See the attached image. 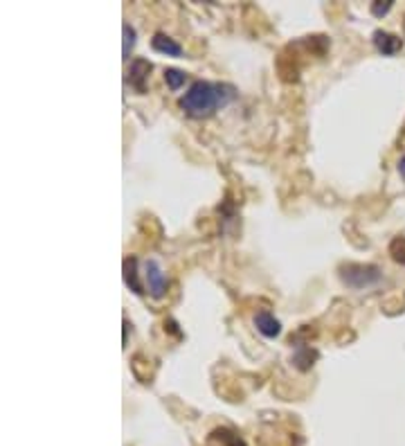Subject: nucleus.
Segmentation results:
<instances>
[{
    "label": "nucleus",
    "mask_w": 405,
    "mask_h": 446,
    "mask_svg": "<svg viewBox=\"0 0 405 446\" xmlns=\"http://www.w3.org/2000/svg\"><path fill=\"white\" fill-rule=\"evenodd\" d=\"M235 99V88L230 83H212V81H194L187 93L180 97V109L185 116L194 120L212 118L216 111L225 109Z\"/></svg>",
    "instance_id": "obj_1"
},
{
    "label": "nucleus",
    "mask_w": 405,
    "mask_h": 446,
    "mask_svg": "<svg viewBox=\"0 0 405 446\" xmlns=\"http://www.w3.org/2000/svg\"><path fill=\"white\" fill-rule=\"evenodd\" d=\"M383 273L374 264H344L340 266V280L351 289H367L374 287L376 282H381Z\"/></svg>",
    "instance_id": "obj_2"
},
{
    "label": "nucleus",
    "mask_w": 405,
    "mask_h": 446,
    "mask_svg": "<svg viewBox=\"0 0 405 446\" xmlns=\"http://www.w3.org/2000/svg\"><path fill=\"white\" fill-rule=\"evenodd\" d=\"M153 70V63L149 59H133L129 70H127V83L138 93L144 95L147 93V83H149V74Z\"/></svg>",
    "instance_id": "obj_3"
},
{
    "label": "nucleus",
    "mask_w": 405,
    "mask_h": 446,
    "mask_svg": "<svg viewBox=\"0 0 405 446\" xmlns=\"http://www.w3.org/2000/svg\"><path fill=\"white\" fill-rule=\"evenodd\" d=\"M144 280H147V289L153 298H162L167 293V287L169 282L165 278V273H162L160 264L156 260H147L144 262Z\"/></svg>",
    "instance_id": "obj_4"
},
{
    "label": "nucleus",
    "mask_w": 405,
    "mask_h": 446,
    "mask_svg": "<svg viewBox=\"0 0 405 446\" xmlns=\"http://www.w3.org/2000/svg\"><path fill=\"white\" fill-rule=\"evenodd\" d=\"M372 41H374V47L383 56H394V54H399L403 50V41L399 39V36L385 32V30H376L372 34Z\"/></svg>",
    "instance_id": "obj_5"
},
{
    "label": "nucleus",
    "mask_w": 405,
    "mask_h": 446,
    "mask_svg": "<svg viewBox=\"0 0 405 446\" xmlns=\"http://www.w3.org/2000/svg\"><path fill=\"white\" fill-rule=\"evenodd\" d=\"M255 327L266 338H277L282 334V322H279L270 311H259L255 316Z\"/></svg>",
    "instance_id": "obj_6"
},
{
    "label": "nucleus",
    "mask_w": 405,
    "mask_h": 446,
    "mask_svg": "<svg viewBox=\"0 0 405 446\" xmlns=\"http://www.w3.org/2000/svg\"><path fill=\"white\" fill-rule=\"evenodd\" d=\"M151 47L160 54H167V56H182V45L178 41H173L171 36H167L165 32H156L151 39Z\"/></svg>",
    "instance_id": "obj_7"
},
{
    "label": "nucleus",
    "mask_w": 405,
    "mask_h": 446,
    "mask_svg": "<svg viewBox=\"0 0 405 446\" xmlns=\"http://www.w3.org/2000/svg\"><path fill=\"white\" fill-rule=\"evenodd\" d=\"M124 284H127L133 293H138V296H142V293H144V287H142V282L138 278V260H135V257L124 260Z\"/></svg>",
    "instance_id": "obj_8"
},
{
    "label": "nucleus",
    "mask_w": 405,
    "mask_h": 446,
    "mask_svg": "<svg viewBox=\"0 0 405 446\" xmlns=\"http://www.w3.org/2000/svg\"><path fill=\"white\" fill-rule=\"evenodd\" d=\"M297 347V352L293 356V363L297 369H311L313 365V360L317 358V352L315 349H311L308 345H295Z\"/></svg>",
    "instance_id": "obj_9"
},
{
    "label": "nucleus",
    "mask_w": 405,
    "mask_h": 446,
    "mask_svg": "<svg viewBox=\"0 0 405 446\" xmlns=\"http://www.w3.org/2000/svg\"><path fill=\"white\" fill-rule=\"evenodd\" d=\"M122 34H124L122 59H124V61H129V59H131L133 47H135V41H138V34H135V27H133V25H129V23H124V25H122Z\"/></svg>",
    "instance_id": "obj_10"
},
{
    "label": "nucleus",
    "mask_w": 405,
    "mask_h": 446,
    "mask_svg": "<svg viewBox=\"0 0 405 446\" xmlns=\"http://www.w3.org/2000/svg\"><path fill=\"white\" fill-rule=\"evenodd\" d=\"M165 81H167V86L171 90H178L182 83L187 81V74L182 72V70H176V68H167L165 70Z\"/></svg>",
    "instance_id": "obj_11"
},
{
    "label": "nucleus",
    "mask_w": 405,
    "mask_h": 446,
    "mask_svg": "<svg viewBox=\"0 0 405 446\" xmlns=\"http://www.w3.org/2000/svg\"><path fill=\"white\" fill-rule=\"evenodd\" d=\"M390 255H392L394 262L401 264V266H405V237H397V239H392Z\"/></svg>",
    "instance_id": "obj_12"
},
{
    "label": "nucleus",
    "mask_w": 405,
    "mask_h": 446,
    "mask_svg": "<svg viewBox=\"0 0 405 446\" xmlns=\"http://www.w3.org/2000/svg\"><path fill=\"white\" fill-rule=\"evenodd\" d=\"M392 5H394L392 0H376V3H372L370 12H372V16H376V18H383V16L392 9Z\"/></svg>",
    "instance_id": "obj_13"
},
{
    "label": "nucleus",
    "mask_w": 405,
    "mask_h": 446,
    "mask_svg": "<svg viewBox=\"0 0 405 446\" xmlns=\"http://www.w3.org/2000/svg\"><path fill=\"white\" fill-rule=\"evenodd\" d=\"M129 320H124V345H127V340H129Z\"/></svg>",
    "instance_id": "obj_14"
},
{
    "label": "nucleus",
    "mask_w": 405,
    "mask_h": 446,
    "mask_svg": "<svg viewBox=\"0 0 405 446\" xmlns=\"http://www.w3.org/2000/svg\"><path fill=\"white\" fill-rule=\"evenodd\" d=\"M399 174H401V176L405 178V156H403V158L399 160Z\"/></svg>",
    "instance_id": "obj_15"
},
{
    "label": "nucleus",
    "mask_w": 405,
    "mask_h": 446,
    "mask_svg": "<svg viewBox=\"0 0 405 446\" xmlns=\"http://www.w3.org/2000/svg\"><path fill=\"white\" fill-rule=\"evenodd\" d=\"M403 134H405V127H403Z\"/></svg>",
    "instance_id": "obj_16"
}]
</instances>
